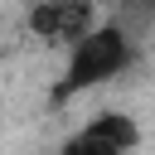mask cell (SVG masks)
I'll return each mask as SVG.
<instances>
[{
  "instance_id": "1",
  "label": "cell",
  "mask_w": 155,
  "mask_h": 155,
  "mask_svg": "<svg viewBox=\"0 0 155 155\" xmlns=\"http://www.w3.org/2000/svg\"><path fill=\"white\" fill-rule=\"evenodd\" d=\"M131 63H136V34H131L121 19H97L82 39H73V44L63 48V78H58L53 97L92 92V87L121 78Z\"/></svg>"
},
{
  "instance_id": "2",
  "label": "cell",
  "mask_w": 155,
  "mask_h": 155,
  "mask_svg": "<svg viewBox=\"0 0 155 155\" xmlns=\"http://www.w3.org/2000/svg\"><path fill=\"white\" fill-rule=\"evenodd\" d=\"M97 24V10L92 5H34L29 10V29L39 34V39H48V44H73V39H82L87 29Z\"/></svg>"
},
{
  "instance_id": "3",
  "label": "cell",
  "mask_w": 155,
  "mask_h": 155,
  "mask_svg": "<svg viewBox=\"0 0 155 155\" xmlns=\"http://www.w3.org/2000/svg\"><path fill=\"white\" fill-rule=\"evenodd\" d=\"M87 131L97 136V140H107V145H116V150H136L140 145V126L126 116V111H97L92 121H87Z\"/></svg>"
},
{
  "instance_id": "4",
  "label": "cell",
  "mask_w": 155,
  "mask_h": 155,
  "mask_svg": "<svg viewBox=\"0 0 155 155\" xmlns=\"http://www.w3.org/2000/svg\"><path fill=\"white\" fill-rule=\"evenodd\" d=\"M58 155H126V150H116V145H107V140H97L87 126L82 131H73L63 145H58Z\"/></svg>"
}]
</instances>
